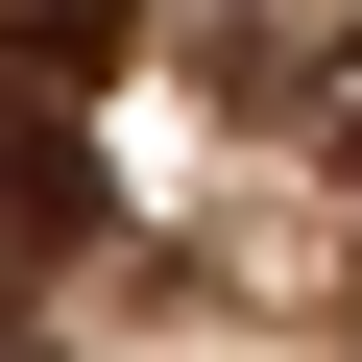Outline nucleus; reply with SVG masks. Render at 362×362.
<instances>
[{
	"label": "nucleus",
	"mask_w": 362,
	"mask_h": 362,
	"mask_svg": "<svg viewBox=\"0 0 362 362\" xmlns=\"http://www.w3.org/2000/svg\"><path fill=\"white\" fill-rule=\"evenodd\" d=\"M0 242H97V145H73V97H25V73H0Z\"/></svg>",
	"instance_id": "obj_1"
},
{
	"label": "nucleus",
	"mask_w": 362,
	"mask_h": 362,
	"mask_svg": "<svg viewBox=\"0 0 362 362\" xmlns=\"http://www.w3.org/2000/svg\"><path fill=\"white\" fill-rule=\"evenodd\" d=\"M121 25H145V0H0V49H25L49 97H97V73H121Z\"/></svg>",
	"instance_id": "obj_2"
},
{
	"label": "nucleus",
	"mask_w": 362,
	"mask_h": 362,
	"mask_svg": "<svg viewBox=\"0 0 362 362\" xmlns=\"http://www.w3.org/2000/svg\"><path fill=\"white\" fill-rule=\"evenodd\" d=\"M314 145H362V25H338V49H314Z\"/></svg>",
	"instance_id": "obj_3"
}]
</instances>
